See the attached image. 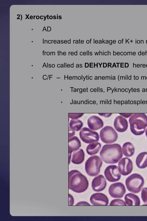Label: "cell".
Segmentation results:
<instances>
[{
    "mask_svg": "<svg viewBox=\"0 0 147 221\" xmlns=\"http://www.w3.org/2000/svg\"><path fill=\"white\" fill-rule=\"evenodd\" d=\"M123 154L121 147L117 143L104 145L100 152L101 159L108 164L117 163L122 157Z\"/></svg>",
    "mask_w": 147,
    "mask_h": 221,
    "instance_id": "cell-1",
    "label": "cell"
},
{
    "mask_svg": "<svg viewBox=\"0 0 147 221\" xmlns=\"http://www.w3.org/2000/svg\"><path fill=\"white\" fill-rule=\"evenodd\" d=\"M69 188L77 193L86 191L88 186L86 177L78 170H73L69 172Z\"/></svg>",
    "mask_w": 147,
    "mask_h": 221,
    "instance_id": "cell-2",
    "label": "cell"
},
{
    "mask_svg": "<svg viewBox=\"0 0 147 221\" xmlns=\"http://www.w3.org/2000/svg\"><path fill=\"white\" fill-rule=\"evenodd\" d=\"M131 132L134 135L142 134L147 127V116L144 113H134L129 118Z\"/></svg>",
    "mask_w": 147,
    "mask_h": 221,
    "instance_id": "cell-3",
    "label": "cell"
},
{
    "mask_svg": "<svg viewBox=\"0 0 147 221\" xmlns=\"http://www.w3.org/2000/svg\"><path fill=\"white\" fill-rule=\"evenodd\" d=\"M144 183V179L140 174H132L126 179L125 185L129 191L134 193H139Z\"/></svg>",
    "mask_w": 147,
    "mask_h": 221,
    "instance_id": "cell-4",
    "label": "cell"
},
{
    "mask_svg": "<svg viewBox=\"0 0 147 221\" xmlns=\"http://www.w3.org/2000/svg\"><path fill=\"white\" fill-rule=\"evenodd\" d=\"M102 164V160L99 156L96 155L91 156L85 162L86 172L90 176H96L99 174Z\"/></svg>",
    "mask_w": 147,
    "mask_h": 221,
    "instance_id": "cell-5",
    "label": "cell"
},
{
    "mask_svg": "<svg viewBox=\"0 0 147 221\" xmlns=\"http://www.w3.org/2000/svg\"><path fill=\"white\" fill-rule=\"evenodd\" d=\"M100 136L101 141L106 144H111L115 142L118 138V134L111 126H106L100 130Z\"/></svg>",
    "mask_w": 147,
    "mask_h": 221,
    "instance_id": "cell-6",
    "label": "cell"
},
{
    "mask_svg": "<svg viewBox=\"0 0 147 221\" xmlns=\"http://www.w3.org/2000/svg\"><path fill=\"white\" fill-rule=\"evenodd\" d=\"M80 137L83 142L87 144L97 142L99 140L98 133L87 127L82 128L79 132Z\"/></svg>",
    "mask_w": 147,
    "mask_h": 221,
    "instance_id": "cell-7",
    "label": "cell"
},
{
    "mask_svg": "<svg viewBox=\"0 0 147 221\" xmlns=\"http://www.w3.org/2000/svg\"><path fill=\"white\" fill-rule=\"evenodd\" d=\"M104 174L107 180L111 182L119 181L121 177L118 167L115 165H111L105 169Z\"/></svg>",
    "mask_w": 147,
    "mask_h": 221,
    "instance_id": "cell-8",
    "label": "cell"
},
{
    "mask_svg": "<svg viewBox=\"0 0 147 221\" xmlns=\"http://www.w3.org/2000/svg\"><path fill=\"white\" fill-rule=\"evenodd\" d=\"M108 192L112 197L114 198H122L126 192V189L124 185L120 182L111 184L109 186Z\"/></svg>",
    "mask_w": 147,
    "mask_h": 221,
    "instance_id": "cell-9",
    "label": "cell"
},
{
    "mask_svg": "<svg viewBox=\"0 0 147 221\" xmlns=\"http://www.w3.org/2000/svg\"><path fill=\"white\" fill-rule=\"evenodd\" d=\"M118 168L120 174L126 176L129 174L133 168V163L131 160L127 157L122 158L118 163Z\"/></svg>",
    "mask_w": 147,
    "mask_h": 221,
    "instance_id": "cell-10",
    "label": "cell"
},
{
    "mask_svg": "<svg viewBox=\"0 0 147 221\" xmlns=\"http://www.w3.org/2000/svg\"><path fill=\"white\" fill-rule=\"evenodd\" d=\"M90 201L94 205H107L109 203L107 197L101 193H95L92 195L90 197Z\"/></svg>",
    "mask_w": 147,
    "mask_h": 221,
    "instance_id": "cell-11",
    "label": "cell"
},
{
    "mask_svg": "<svg viewBox=\"0 0 147 221\" xmlns=\"http://www.w3.org/2000/svg\"><path fill=\"white\" fill-rule=\"evenodd\" d=\"M107 185L106 180L104 177L100 175L95 177L92 182V189L96 192L103 190L105 188Z\"/></svg>",
    "mask_w": 147,
    "mask_h": 221,
    "instance_id": "cell-12",
    "label": "cell"
},
{
    "mask_svg": "<svg viewBox=\"0 0 147 221\" xmlns=\"http://www.w3.org/2000/svg\"><path fill=\"white\" fill-rule=\"evenodd\" d=\"M87 125L91 130H96L102 127L104 123L102 120L99 117L93 115L88 119Z\"/></svg>",
    "mask_w": 147,
    "mask_h": 221,
    "instance_id": "cell-13",
    "label": "cell"
},
{
    "mask_svg": "<svg viewBox=\"0 0 147 221\" xmlns=\"http://www.w3.org/2000/svg\"><path fill=\"white\" fill-rule=\"evenodd\" d=\"M114 126L118 132H123L125 131L128 127L127 120L120 116L116 117L114 121Z\"/></svg>",
    "mask_w": 147,
    "mask_h": 221,
    "instance_id": "cell-14",
    "label": "cell"
},
{
    "mask_svg": "<svg viewBox=\"0 0 147 221\" xmlns=\"http://www.w3.org/2000/svg\"><path fill=\"white\" fill-rule=\"evenodd\" d=\"M137 167L140 169H144L147 167V152H143L137 156L136 160Z\"/></svg>",
    "mask_w": 147,
    "mask_h": 221,
    "instance_id": "cell-15",
    "label": "cell"
},
{
    "mask_svg": "<svg viewBox=\"0 0 147 221\" xmlns=\"http://www.w3.org/2000/svg\"><path fill=\"white\" fill-rule=\"evenodd\" d=\"M81 146V143L78 138L74 136L69 138V153L70 154L78 149Z\"/></svg>",
    "mask_w": 147,
    "mask_h": 221,
    "instance_id": "cell-16",
    "label": "cell"
},
{
    "mask_svg": "<svg viewBox=\"0 0 147 221\" xmlns=\"http://www.w3.org/2000/svg\"><path fill=\"white\" fill-rule=\"evenodd\" d=\"M125 202L128 205H140V200L139 197L132 193L126 194L124 197Z\"/></svg>",
    "mask_w": 147,
    "mask_h": 221,
    "instance_id": "cell-17",
    "label": "cell"
},
{
    "mask_svg": "<svg viewBox=\"0 0 147 221\" xmlns=\"http://www.w3.org/2000/svg\"><path fill=\"white\" fill-rule=\"evenodd\" d=\"M85 154L83 150L79 149L74 151L72 156L71 162L75 164H79L84 160Z\"/></svg>",
    "mask_w": 147,
    "mask_h": 221,
    "instance_id": "cell-18",
    "label": "cell"
},
{
    "mask_svg": "<svg viewBox=\"0 0 147 221\" xmlns=\"http://www.w3.org/2000/svg\"><path fill=\"white\" fill-rule=\"evenodd\" d=\"M123 154L127 157L132 156L135 152V148L130 142H126L123 144L122 148Z\"/></svg>",
    "mask_w": 147,
    "mask_h": 221,
    "instance_id": "cell-19",
    "label": "cell"
},
{
    "mask_svg": "<svg viewBox=\"0 0 147 221\" xmlns=\"http://www.w3.org/2000/svg\"><path fill=\"white\" fill-rule=\"evenodd\" d=\"M101 147V144L99 142H96L92 143L87 146L86 151L90 155H94L98 153Z\"/></svg>",
    "mask_w": 147,
    "mask_h": 221,
    "instance_id": "cell-20",
    "label": "cell"
},
{
    "mask_svg": "<svg viewBox=\"0 0 147 221\" xmlns=\"http://www.w3.org/2000/svg\"><path fill=\"white\" fill-rule=\"evenodd\" d=\"M83 125L82 122L80 120L71 119L69 123V127L72 129L76 131L80 130Z\"/></svg>",
    "mask_w": 147,
    "mask_h": 221,
    "instance_id": "cell-21",
    "label": "cell"
},
{
    "mask_svg": "<svg viewBox=\"0 0 147 221\" xmlns=\"http://www.w3.org/2000/svg\"><path fill=\"white\" fill-rule=\"evenodd\" d=\"M110 205H126L125 203L123 200L120 199H115L110 202Z\"/></svg>",
    "mask_w": 147,
    "mask_h": 221,
    "instance_id": "cell-22",
    "label": "cell"
},
{
    "mask_svg": "<svg viewBox=\"0 0 147 221\" xmlns=\"http://www.w3.org/2000/svg\"><path fill=\"white\" fill-rule=\"evenodd\" d=\"M141 197L143 202L144 203H147V188H142Z\"/></svg>",
    "mask_w": 147,
    "mask_h": 221,
    "instance_id": "cell-23",
    "label": "cell"
},
{
    "mask_svg": "<svg viewBox=\"0 0 147 221\" xmlns=\"http://www.w3.org/2000/svg\"><path fill=\"white\" fill-rule=\"evenodd\" d=\"M84 113H69V117L72 119H77L81 117Z\"/></svg>",
    "mask_w": 147,
    "mask_h": 221,
    "instance_id": "cell-24",
    "label": "cell"
},
{
    "mask_svg": "<svg viewBox=\"0 0 147 221\" xmlns=\"http://www.w3.org/2000/svg\"><path fill=\"white\" fill-rule=\"evenodd\" d=\"M74 131L71 129L69 127V138L72 137L75 134Z\"/></svg>",
    "mask_w": 147,
    "mask_h": 221,
    "instance_id": "cell-25",
    "label": "cell"
},
{
    "mask_svg": "<svg viewBox=\"0 0 147 221\" xmlns=\"http://www.w3.org/2000/svg\"><path fill=\"white\" fill-rule=\"evenodd\" d=\"M76 205H90L88 202L86 201H81L77 203Z\"/></svg>",
    "mask_w": 147,
    "mask_h": 221,
    "instance_id": "cell-26",
    "label": "cell"
},
{
    "mask_svg": "<svg viewBox=\"0 0 147 221\" xmlns=\"http://www.w3.org/2000/svg\"><path fill=\"white\" fill-rule=\"evenodd\" d=\"M69 205H72L74 203V199L72 196L69 194Z\"/></svg>",
    "mask_w": 147,
    "mask_h": 221,
    "instance_id": "cell-27",
    "label": "cell"
},
{
    "mask_svg": "<svg viewBox=\"0 0 147 221\" xmlns=\"http://www.w3.org/2000/svg\"><path fill=\"white\" fill-rule=\"evenodd\" d=\"M119 114L125 118H128L133 114V113H119Z\"/></svg>",
    "mask_w": 147,
    "mask_h": 221,
    "instance_id": "cell-28",
    "label": "cell"
},
{
    "mask_svg": "<svg viewBox=\"0 0 147 221\" xmlns=\"http://www.w3.org/2000/svg\"><path fill=\"white\" fill-rule=\"evenodd\" d=\"M98 114L100 116L105 117H109L112 114V113H107L106 115H105V113H98Z\"/></svg>",
    "mask_w": 147,
    "mask_h": 221,
    "instance_id": "cell-29",
    "label": "cell"
},
{
    "mask_svg": "<svg viewBox=\"0 0 147 221\" xmlns=\"http://www.w3.org/2000/svg\"><path fill=\"white\" fill-rule=\"evenodd\" d=\"M145 134L146 136V137L147 138V128H146V131H145Z\"/></svg>",
    "mask_w": 147,
    "mask_h": 221,
    "instance_id": "cell-30",
    "label": "cell"
},
{
    "mask_svg": "<svg viewBox=\"0 0 147 221\" xmlns=\"http://www.w3.org/2000/svg\"><path fill=\"white\" fill-rule=\"evenodd\" d=\"M26 16L27 17L25 19H26V18H28V19H29V18L28 17V16L29 15V14H28V16H27L26 14Z\"/></svg>",
    "mask_w": 147,
    "mask_h": 221,
    "instance_id": "cell-31",
    "label": "cell"
},
{
    "mask_svg": "<svg viewBox=\"0 0 147 221\" xmlns=\"http://www.w3.org/2000/svg\"><path fill=\"white\" fill-rule=\"evenodd\" d=\"M49 18H50V19H52L53 18V16H49Z\"/></svg>",
    "mask_w": 147,
    "mask_h": 221,
    "instance_id": "cell-32",
    "label": "cell"
},
{
    "mask_svg": "<svg viewBox=\"0 0 147 221\" xmlns=\"http://www.w3.org/2000/svg\"><path fill=\"white\" fill-rule=\"evenodd\" d=\"M39 18V16H36V19H38Z\"/></svg>",
    "mask_w": 147,
    "mask_h": 221,
    "instance_id": "cell-33",
    "label": "cell"
},
{
    "mask_svg": "<svg viewBox=\"0 0 147 221\" xmlns=\"http://www.w3.org/2000/svg\"><path fill=\"white\" fill-rule=\"evenodd\" d=\"M30 19H32V18H33V16H30Z\"/></svg>",
    "mask_w": 147,
    "mask_h": 221,
    "instance_id": "cell-34",
    "label": "cell"
},
{
    "mask_svg": "<svg viewBox=\"0 0 147 221\" xmlns=\"http://www.w3.org/2000/svg\"><path fill=\"white\" fill-rule=\"evenodd\" d=\"M47 16H46V17H45V16H44V18H45V19L44 20H45V19H46V17H47Z\"/></svg>",
    "mask_w": 147,
    "mask_h": 221,
    "instance_id": "cell-35",
    "label": "cell"
},
{
    "mask_svg": "<svg viewBox=\"0 0 147 221\" xmlns=\"http://www.w3.org/2000/svg\"><path fill=\"white\" fill-rule=\"evenodd\" d=\"M137 42V43H139L138 42H139V43L140 42V41L139 40H138Z\"/></svg>",
    "mask_w": 147,
    "mask_h": 221,
    "instance_id": "cell-36",
    "label": "cell"
},
{
    "mask_svg": "<svg viewBox=\"0 0 147 221\" xmlns=\"http://www.w3.org/2000/svg\"><path fill=\"white\" fill-rule=\"evenodd\" d=\"M53 42H54V43H55V42L56 43V40H54Z\"/></svg>",
    "mask_w": 147,
    "mask_h": 221,
    "instance_id": "cell-37",
    "label": "cell"
},
{
    "mask_svg": "<svg viewBox=\"0 0 147 221\" xmlns=\"http://www.w3.org/2000/svg\"><path fill=\"white\" fill-rule=\"evenodd\" d=\"M47 16V19H49V18H48V16H49V15H48Z\"/></svg>",
    "mask_w": 147,
    "mask_h": 221,
    "instance_id": "cell-38",
    "label": "cell"
},
{
    "mask_svg": "<svg viewBox=\"0 0 147 221\" xmlns=\"http://www.w3.org/2000/svg\"><path fill=\"white\" fill-rule=\"evenodd\" d=\"M21 20H22V15H21Z\"/></svg>",
    "mask_w": 147,
    "mask_h": 221,
    "instance_id": "cell-39",
    "label": "cell"
},
{
    "mask_svg": "<svg viewBox=\"0 0 147 221\" xmlns=\"http://www.w3.org/2000/svg\"><path fill=\"white\" fill-rule=\"evenodd\" d=\"M35 16H34V17H35Z\"/></svg>",
    "mask_w": 147,
    "mask_h": 221,
    "instance_id": "cell-40",
    "label": "cell"
},
{
    "mask_svg": "<svg viewBox=\"0 0 147 221\" xmlns=\"http://www.w3.org/2000/svg\"><path fill=\"white\" fill-rule=\"evenodd\" d=\"M147 205V204L144 205Z\"/></svg>",
    "mask_w": 147,
    "mask_h": 221,
    "instance_id": "cell-41",
    "label": "cell"
},
{
    "mask_svg": "<svg viewBox=\"0 0 147 221\" xmlns=\"http://www.w3.org/2000/svg\"><path fill=\"white\" fill-rule=\"evenodd\" d=\"M58 16H57V19H58Z\"/></svg>",
    "mask_w": 147,
    "mask_h": 221,
    "instance_id": "cell-42",
    "label": "cell"
}]
</instances>
